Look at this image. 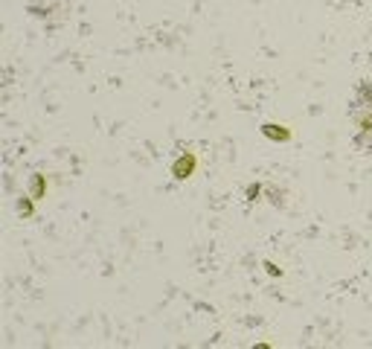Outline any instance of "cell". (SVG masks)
<instances>
[{"instance_id": "cell-1", "label": "cell", "mask_w": 372, "mask_h": 349, "mask_svg": "<svg viewBox=\"0 0 372 349\" xmlns=\"http://www.w3.org/2000/svg\"><path fill=\"white\" fill-rule=\"evenodd\" d=\"M349 119L355 125V146L372 154V81H360L349 99Z\"/></svg>"}]
</instances>
